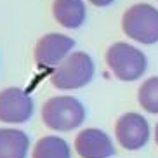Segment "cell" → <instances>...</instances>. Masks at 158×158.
Here are the masks:
<instances>
[{"label":"cell","mask_w":158,"mask_h":158,"mask_svg":"<svg viewBox=\"0 0 158 158\" xmlns=\"http://www.w3.org/2000/svg\"><path fill=\"white\" fill-rule=\"evenodd\" d=\"M85 120L84 104L73 96H54L42 106V122L56 132H70L78 129Z\"/></svg>","instance_id":"6da1fadb"},{"label":"cell","mask_w":158,"mask_h":158,"mask_svg":"<svg viewBox=\"0 0 158 158\" xmlns=\"http://www.w3.org/2000/svg\"><path fill=\"white\" fill-rule=\"evenodd\" d=\"M96 75V64L94 59L87 52L78 51L71 52L51 77L52 85L59 90H77L90 84Z\"/></svg>","instance_id":"7a4b0ae2"},{"label":"cell","mask_w":158,"mask_h":158,"mask_svg":"<svg viewBox=\"0 0 158 158\" xmlns=\"http://www.w3.org/2000/svg\"><path fill=\"white\" fill-rule=\"evenodd\" d=\"M106 63L111 73L122 82L139 80L148 68V57L137 47L127 42H116L106 52Z\"/></svg>","instance_id":"3957f363"},{"label":"cell","mask_w":158,"mask_h":158,"mask_svg":"<svg viewBox=\"0 0 158 158\" xmlns=\"http://www.w3.org/2000/svg\"><path fill=\"white\" fill-rule=\"evenodd\" d=\"M122 30L129 38L144 45L158 42V9L149 4L130 5L122 18Z\"/></svg>","instance_id":"277c9868"},{"label":"cell","mask_w":158,"mask_h":158,"mask_svg":"<svg viewBox=\"0 0 158 158\" xmlns=\"http://www.w3.org/2000/svg\"><path fill=\"white\" fill-rule=\"evenodd\" d=\"M115 135L116 141L123 149L127 151H137L144 148L151 135V127L149 122L143 115L134 111L123 113L116 120L115 125Z\"/></svg>","instance_id":"5b68a950"},{"label":"cell","mask_w":158,"mask_h":158,"mask_svg":"<svg viewBox=\"0 0 158 158\" xmlns=\"http://www.w3.org/2000/svg\"><path fill=\"white\" fill-rule=\"evenodd\" d=\"M75 40L64 33H47L38 38L33 57L35 63L42 68H57L71 54Z\"/></svg>","instance_id":"8992f818"},{"label":"cell","mask_w":158,"mask_h":158,"mask_svg":"<svg viewBox=\"0 0 158 158\" xmlns=\"http://www.w3.org/2000/svg\"><path fill=\"white\" fill-rule=\"evenodd\" d=\"M35 102L26 90L7 87L0 90V122L2 123H26L33 116Z\"/></svg>","instance_id":"52a82bcc"},{"label":"cell","mask_w":158,"mask_h":158,"mask_svg":"<svg viewBox=\"0 0 158 158\" xmlns=\"http://www.w3.org/2000/svg\"><path fill=\"white\" fill-rule=\"evenodd\" d=\"M75 151L80 158H111L115 144L101 129H84L75 137Z\"/></svg>","instance_id":"ba28073f"},{"label":"cell","mask_w":158,"mask_h":158,"mask_svg":"<svg viewBox=\"0 0 158 158\" xmlns=\"http://www.w3.org/2000/svg\"><path fill=\"white\" fill-rule=\"evenodd\" d=\"M85 4L84 0H54L52 2V16L61 26L68 30L80 28L85 21Z\"/></svg>","instance_id":"9c48e42d"},{"label":"cell","mask_w":158,"mask_h":158,"mask_svg":"<svg viewBox=\"0 0 158 158\" xmlns=\"http://www.w3.org/2000/svg\"><path fill=\"white\" fill-rule=\"evenodd\" d=\"M30 149V137L19 129H0V158H26Z\"/></svg>","instance_id":"30bf717a"},{"label":"cell","mask_w":158,"mask_h":158,"mask_svg":"<svg viewBox=\"0 0 158 158\" xmlns=\"http://www.w3.org/2000/svg\"><path fill=\"white\" fill-rule=\"evenodd\" d=\"M31 158H71V149L63 137L45 135L37 141Z\"/></svg>","instance_id":"8fae6325"},{"label":"cell","mask_w":158,"mask_h":158,"mask_svg":"<svg viewBox=\"0 0 158 158\" xmlns=\"http://www.w3.org/2000/svg\"><path fill=\"white\" fill-rule=\"evenodd\" d=\"M137 101L144 111L158 115V77H149L137 90Z\"/></svg>","instance_id":"7c38bea8"},{"label":"cell","mask_w":158,"mask_h":158,"mask_svg":"<svg viewBox=\"0 0 158 158\" xmlns=\"http://www.w3.org/2000/svg\"><path fill=\"white\" fill-rule=\"evenodd\" d=\"M92 5H96V7H108V5H111L115 0H89Z\"/></svg>","instance_id":"4fadbf2b"},{"label":"cell","mask_w":158,"mask_h":158,"mask_svg":"<svg viewBox=\"0 0 158 158\" xmlns=\"http://www.w3.org/2000/svg\"><path fill=\"white\" fill-rule=\"evenodd\" d=\"M155 143L158 146V122H156V127H155Z\"/></svg>","instance_id":"5bb4252c"}]
</instances>
